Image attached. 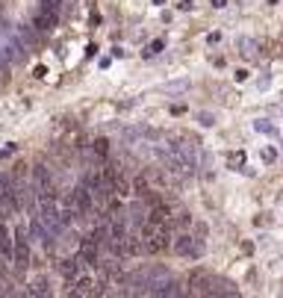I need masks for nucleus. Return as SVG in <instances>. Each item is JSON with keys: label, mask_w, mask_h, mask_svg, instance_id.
Here are the masks:
<instances>
[{"label": "nucleus", "mask_w": 283, "mask_h": 298, "mask_svg": "<svg viewBox=\"0 0 283 298\" xmlns=\"http://www.w3.org/2000/svg\"><path fill=\"white\" fill-rule=\"evenodd\" d=\"M171 248H174V254H180V257H200L204 245H200L195 236H189V233H177L174 242H171Z\"/></svg>", "instance_id": "nucleus-1"}, {"label": "nucleus", "mask_w": 283, "mask_h": 298, "mask_svg": "<svg viewBox=\"0 0 283 298\" xmlns=\"http://www.w3.org/2000/svg\"><path fill=\"white\" fill-rule=\"evenodd\" d=\"M12 263L18 266V269H27L30 266V245H27V233H24V227L15 230V245H12Z\"/></svg>", "instance_id": "nucleus-2"}, {"label": "nucleus", "mask_w": 283, "mask_h": 298, "mask_svg": "<svg viewBox=\"0 0 283 298\" xmlns=\"http://www.w3.org/2000/svg\"><path fill=\"white\" fill-rule=\"evenodd\" d=\"M71 204L77 207V215H80V218H86V215L94 210V195L89 192V186H86V183L71 192Z\"/></svg>", "instance_id": "nucleus-3"}, {"label": "nucleus", "mask_w": 283, "mask_h": 298, "mask_svg": "<svg viewBox=\"0 0 283 298\" xmlns=\"http://www.w3.org/2000/svg\"><path fill=\"white\" fill-rule=\"evenodd\" d=\"M97 245H100V233L97 230L80 239V260L86 266H97Z\"/></svg>", "instance_id": "nucleus-4"}, {"label": "nucleus", "mask_w": 283, "mask_h": 298, "mask_svg": "<svg viewBox=\"0 0 283 298\" xmlns=\"http://www.w3.org/2000/svg\"><path fill=\"white\" fill-rule=\"evenodd\" d=\"M189 289L192 292H204V295H210L212 292V281L207 272H192L189 274Z\"/></svg>", "instance_id": "nucleus-5"}, {"label": "nucleus", "mask_w": 283, "mask_h": 298, "mask_svg": "<svg viewBox=\"0 0 283 298\" xmlns=\"http://www.w3.org/2000/svg\"><path fill=\"white\" fill-rule=\"evenodd\" d=\"M168 218H171V210H168V204H156V207H151L148 210V225H168Z\"/></svg>", "instance_id": "nucleus-6"}, {"label": "nucleus", "mask_w": 283, "mask_h": 298, "mask_svg": "<svg viewBox=\"0 0 283 298\" xmlns=\"http://www.w3.org/2000/svg\"><path fill=\"white\" fill-rule=\"evenodd\" d=\"M56 21H59V15H53V12H42L33 18V27H35V33H50L53 27H56Z\"/></svg>", "instance_id": "nucleus-7"}, {"label": "nucleus", "mask_w": 283, "mask_h": 298, "mask_svg": "<svg viewBox=\"0 0 283 298\" xmlns=\"http://www.w3.org/2000/svg\"><path fill=\"white\" fill-rule=\"evenodd\" d=\"M33 177H35V192L38 195H45V192H50V171H47L42 163L33 168Z\"/></svg>", "instance_id": "nucleus-8"}, {"label": "nucleus", "mask_w": 283, "mask_h": 298, "mask_svg": "<svg viewBox=\"0 0 283 298\" xmlns=\"http://www.w3.org/2000/svg\"><path fill=\"white\" fill-rule=\"evenodd\" d=\"M80 266H83L80 257H71V260H59V272H62V277H68V281H77V274H80Z\"/></svg>", "instance_id": "nucleus-9"}, {"label": "nucleus", "mask_w": 283, "mask_h": 298, "mask_svg": "<svg viewBox=\"0 0 283 298\" xmlns=\"http://www.w3.org/2000/svg\"><path fill=\"white\" fill-rule=\"evenodd\" d=\"M15 36L21 38L24 48H35V45H38V36H35L30 27H18V30H15Z\"/></svg>", "instance_id": "nucleus-10"}, {"label": "nucleus", "mask_w": 283, "mask_h": 298, "mask_svg": "<svg viewBox=\"0 0 283 298\" xmlns=\"http://www.w3.org/2000/svg\"><path fill=\"white\" fill-rule=\"evenodd\" d=\"M94 292H97V289H94V284L89 281V277H80L77 286L71 289V295H94Z\"/></svg>", "instance_id": "nucleus-11"}, {"label": "nucleus", "mask_w": 283, "mask_h": 298, "mask_svg": "<svg viewBox=\"0 0 283 298\" xmlns=\"http://www.w3.org/2000/svg\"><path fill=\"white\" fill-rule=\"evenodd\" d=\"M12 245H15V242H12L9 230L0 225V254H3V257H12Z\"/></svg>", "instance_id": "nucleus-12"}, {"label": "nucleus", "mask_w": 283, "mask_h": 298, "mask_svg": "<svg viewBox=\"0 0 283 298\" xmlns=\"http://www.w3.org/2000/svg\"><path fill=\"white\" fill-rule=\"evenodd\" d=\"M130 189H133V186H130L127 180H124L121 174H118V177H115V183H112V195H118V198H127V195H130Z\"/></svg>", "instance_id": "nucleus-13"}, {"label": "nucleus", "mask_w": 283, "mask_h": 298, "mask_svg": "<svg viewBox=\"0 0 283 298\" xmlns=\"http://www.w3.org/2000/svg\"><path fill=\"white\" fill-rule=\"evenodd\" d=\"M27 292H30V295H50V286H47L45 281H33Z\"/></svg>", "instance_id": "nucleus-14"}, {"label": "nucleus", "mask_w": 283, "mask_h": 298, "mask_svg": "<svg viewBox=\"0 0 283 298\" xmlns=\"http://www.w3.org/2000/svg\"><path fill=\"white\" fill-rule=\"evenodd\" d=\"M189 222H192V215H189V213H177L174 218H168V227H171V225L180 227V225H189Z\"/></svg>", "instance_id": "nucleus-15"}, {"label": "nucleus", "mask_w": 283, "mask_h": 298, "mask_svg": "<svg viewBox=\"0 0 283 298\" xmlns=\"http://www.w3.org/2000/svg\"><path fill=\"white\" fill-rule=\"evenodd\" d=\"M163 48H165V42H163V38H153L151 45H148V50H145V53H148V56H153V53H159Z\"/></svg>", "instance_id": "nucleus-16"}, {"label": "nucleus", "mask_w": 283, "mask_h": 298, "mask_svg": "<svg viewBox=\"0 0 283 298\" xmlns=\"http://www.w3.org/2000/svg\"><path fill=\"white\" fill-rule=\"evenodd\" d=\"M94 154L106 156L109 154V142H106V139H94Z\"/></svg>", "instance_id": "nucleus-17"}, {"label": "nucleus", "mask_w": 283, "mask_h": 298, "mask_svg": "<svg viewBox=\"0 0 283 298\" xmlns=\"http://www.w3.org/2000/svg\"><path fill=\"white\" fill-rule=\"evenodd\" d=\"M45 12H53V15H59V0H45V6H42Z\"/></svg>", "instance_id": "nucleus-18"}, {"label": "nucleus", "mask_w": 283, "mask_h": 298, "mask_svg": "<svg viewBox=\"0 0 283 298\" xmlns=\"http://www.w3.org/2000/svg\"><path fill=\"white\" fill-rule=\"evenodd\" d=\"M254 127H257L259 133H274V130H271V124H266V121H257V124H254Z\"/></svg>", "instance_id": "nucleus-19"}, {"label": "nucleus", "mask_w": 283, "mask_h": 298, "mask_svg": "<svg viewBox=\"0 0 283 298\" xmlns=\"http://www.w3.org/2000/svg\"><path fill=\"white\" fill-rule=\"evenodd\" d=\"M186 89V83H174V86H165V92H183Z\"/></svg>", "instance_id": "nucleus-20"}, {"label": "nucleus", "mask_w": 283, "mask_h": 298, "mask_svg": "<svg viewBox=\"0 0 283 298\" xmlns=\"http://www.w3.org/2000/svg\"><path fill=\"white\" fill-rule=\"evenodd\" d=\"M200 124H204V127H210V124H212V115H210V112H204V115H200Z\"/></svg>", "instance_id": "nucleus-21"}, {"label": "nucleus", "mask_w": 283, "mask_h": 298, "mask_svg": "<svg viewBox=\"0 0 283 298\" xmlns=\"http://www.w3.org/2000/svg\"><path fill=\"white\" fill-rule=\"evenodd\" d=\"M262 160H269V163H271V160H274V151H271V148H266V151H262Z\"/></svg>", "instance_id": "nucleus-22"}, {"label": "nucleus", "mask_w": 283, "mask_h": 298, "mask_svg": "<svg viewBox=\"0 0 283 298\" xmlns=\"http://www.w3.org/2000/svg\"><path fill=\"white\" fill-rule=\"evenodd\" d=\"M224 3H227V0H212V6H215V9H221Z\"/></svg>", "instance_id": "nucleus-23"}, {"label": "nucleus", "mask_w": 283, "mask_h": 298, "mask_svg": "<svg viewBox=\"0 0 283 298\" xmlns=\"http://www.w3.org/2000/svg\"><path fill=\"white\" fill-rule=\"evenodd\" d=\"M3 80H6V74H3V65H0V83H3Z\"/></svg>", "instance_id": "nucleus-24"}]
</instances>
